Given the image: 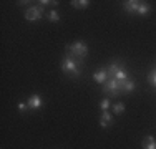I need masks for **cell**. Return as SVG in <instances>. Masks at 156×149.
<instances>
[{"instance_id":"obj_1","label":"cell","mask_w":156,"mask_h":149,"mask_svg":"<svg viewBox=\"0 0 156 149\" xmlns=\"http://www.w3.org/2000/svg\"><path fill=\"white\" fill-rule=\"evenodd\" d=\"M136 83L135 80H128V81H118V80H106L105 85H101V89L105 95L108 96H121V95H128V93L135 91Z\"/></svg>"},{"instance_id":"obj_2","label":"cell","mask_w":156,"mask_h":149,"mask_svg":"<svg viewBox=\"0 0 156 149\" xmlns=\"http://www.w3.org/2000/svg\"><path fill=\"white\" fill-rule=\"evenodd\" d=\"M106 73H108V78L110 80H118V81H128L131 80L129 78L128 71H126L123 61H120V60H116V61L110 63V66L106 68Z\"/></svg>"},{"instance_id":"obj_3","label":"cell","mask_w":156,"mask_h":149,"mask_svg":"<svg viewBox=\"0 0 156 149\" xmlns=\"http://www.w3.org/2000/svg\"><path fill=\"white\" fill-rule=\"evenodd\" d=\"M65 53H66L65 57L75 58V60H78V61H83L85 57H87V53H88V47L81 42V40H78V42H73V43L66 45Z\"/></svg>"},{"instance_id":"obj_4","label":"cell","mask_w":156,"mask_h":149,"mask_svg":"<svg viewBox=\"0 0 156 149\" xmlns=\"http://www.w3.org/2000/svg\"><path fill=\"white\" fill-rule=\"evenodd\" d=\"M81 63L83 61H78L75 58H70V57H65L62 60L60 66H62V71L65 74H68V76L72 78H78L81 74Z\"/></svg>"},{"instance_id":"obj_5","label":"cell","mask_w":156,"mask_h":149,"mask_svg":"<svg viewBox=\"0 0 156 149\" xmlns=\"http://www.w3.org/2000/svg\"><path fill=\"white\" fill-rule=\"evenodd\" d=\"M43 13H45L43 7L35 5V7H30V9L25 12V18H27L28 22H37V20H40V18H42Z\"/></svg>"},{"instance_id":"obj_6","label":"cell","mask_w":156,"mask_h":149,"mask_svg":"<svg viewBox=\"0 0 156 149\" xmlns=\"http://www.w3.org/2000/svg\"><path fill=\"white\" fill-rule=\"evenodd\" d=\"M141 3L143 2H138V0H126V2H123V9L128 13H138Z\"/></svg>"},{"instance_id":"obj_7","label":"cell","mask_w":156,"mask_h":149,"mask_svg":"<svg viewBox=\"0 0 156 149\" xmlns=\"http://www.w3.org/2000/svg\"><path fill=\"white\" fill-rule=\"evenodd\" d=\"M28 108H30L32 111H37V109H40V108L43 106V101H42V96L40 95H32L30 98H28Z\"/></svg>"},{"instance_id":"obj_8","label":"cell","mask_w":156,"mask_h":149,"mask_svg":"<svg viewBox=\"0 0 156 149\" xmlns=\"http://www.w3.org/2000/svg\"><path fill=\"white\" fill-rule=\"evenodd\" d=\"M93 80L100 85H105L106 80H108V73H106V68H100L93 73Z\"/></svg>"},{"instance_id":"obj_9","label":"cell","mask_w":156,"mask_h":149,"mask_svg":"<svg viewBox=\"0 0 156 149\" xmlns=\"http://www.w3.org/2000/svg\"><path fill=\"white\" fill-rule=\"evenodd\" d=\"M111 123H113V116L108 111H101V116H100V126L101 128H110Z\"/></svg>"},{"instance_id":"obj_10","label":"cell","mask_w":156,"mask_h":149,"mask_svg":"<svg viewBox=\"0 0 156 149\" xmlns=\"http://www.w3.org/2000/svg\"><path fill=\"white\" fill-rule=\"evenodd\" d=\"M141 147L143 149H156V139L151 136V134H148V136L143 139V143H141Z\"/></svg>"},{"instance_id":"obj_11","label":"cell","mask_w":156,"mask_h":149,"mask_svg":"<svg viewBox=\"0 0 156 149\" xmlns=\"http://www.w3.org/2000/svg\"><path fill=\"white\" fill-rule=\"evenodd\" d=\"M72 3V7L73 9H78V10H81V9H88L90 7V0H73V2H70Z\"/></svg>"},{"instance_id":"obj_12","label":"cell","mask_w":156,"mask_h":149,"mask_svg":"<svg viewBox=\"0 0 156 149\" xmlns=\"http://www.w3.org/2000/svg\"><path fill=\"white\" fill-rule=\"evenodd\" d=\"M150 10H151V5L148 2H143L141 3V7H140V10H138V13L136 15H141V17H146L148 13H150Z\"/></svg>"},{"instance_id":"obj_13","label":"cell","mask_w":156,"mask_h":149,"mask_svg":"<svg viewBox=\"0 0 156 149\" xmlns=\"http://www.w3.org/2000/svg\"><path fill=\"white\" fill-rule=\"evenodd\" d=\"M111 109L115 114H123L125 113V103H115L111 104Z\"/></svg>"},{"instance_id":"obj_14","label":"cell","mask_w":156,"mask_h":149,"mask_svg":"<svg viewBox=\"0 0 156 149\" xmlns=\"http://www.w3.org/2000/svg\"><path fill=\"white\" fill-rule=\"evenodd\" d=\"M47 18L50 22H53V23H57V22L60 20V15H58L57 10H50V12H47Z\"/></svg>"},{"instance_id":"obj_15","label":"cell","mask_w":156,"mask_h":149,"mask_svg":"<svg viewBox=\"0 0 156 149\" xmlns=\"http://www.w3.org/2000/svg\"><path fill=\"white\" fill-rule=\"evenodd\" d=\"M148 81H150L151 86H156V70H151L148 74Z\"/></svg>"},{"instance_id":"obj_16","label":"cell","mask_w":156,"mask_h":149,"mask_svg":"<svg viewBox=\"0 0 156 149\" xmlns=\"http://www.w3.org/2000/svg\"><path fill=\"white\" fill-rule=\"evenodd\" d=\"M110 106H111V103H110L108 98H105V99H101V101H100V108H101V111H108Z\"/></svg>"},{"instance_id":"obj_17","label":"cell","mask_w":156,"mask_h":149,"mask_svg":"<svg viewBox=\"0 0 156 149\" xmlns=\"http://www.w3.org/2000/svg\"><path fill=\"white\" fill-rule=\"evenodd\" d=\"M37 3H40V7H47V5H51V7H57L58 5V2L57 0H42V2H37Z\"/></svg>"},{"instance_id":"obj_18","label":"cell","mask_w":156,"mask_h":149,"mask_svg":"<svg viewBox=\"0 0 156 149\" xmlns=\"http://www.w3.org/2000/svg\"><path fill=\"white\" fill-rule=\"evenodd\" d=\"M18 109H20L22 113H27V111L30 109V108H28V104H27V103H18Z\"/></svg>"},{"instance_id":"obj_19","label":"cell","mask_w":156,"mask_h":149,"mask_svg":"<svg viewBox=\"0 0 156 149\" xmlns=\"http://www.w3.org/2000/svg\"><path fill=\"white\" fill-rule=\"evenodd\" d=\"M154 70H156V66H154Z\"/></svg>"}]
</instances>
